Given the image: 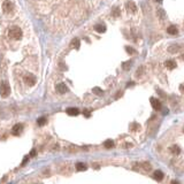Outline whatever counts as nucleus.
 Returning <instances> with one entry per match:
<instances>
[{"instance_id":"f257e3e1","label":"nucleus","mask_w":184,"mask_h":184,"mask_svg":"<svg viewBox=\"0 0 184 184\" xmlns=\"http://www.w3.org/2000/svg\"><path fill=\"white\" fill-rule=\"evenodd\" d=\"M8 36H9V38L14 39V40H18V39L22 38V30L18 27H13L9 29Z\"/></svg>"},{"instance_id":"f03ea898","label":"nucleus","mask_w":184,"mask_h":184,"mask_svg":"<svg viewBox=\"0 0 184 184\" xmlns=\"http://www.w3.org/2000/svg\"><path fill=\"white\" fill-rule=\"evenodd\" d=\"M10 93V87H9V84L5 80V82L1 83V86H0V94H1L2 98H6V97L9 96Z\"/></svg>"},{"instance_id":"7ed1b4c3","label":"nucleus","mask_w":184,"mask_h":184,"mask_svg":"<svg viewBox=\"0 0 184 184\" xmlns=\"http://www.w3.org/2000/svg\"><path fill=\"white\" fill-rule=\"evenodd\" d=\"M2 9H4L5 13H10L12 9H13V4H12V1H9V0H5L4 4H2Z\"/></svg>"},{"instance_id":"20e7f679","label":"nucleus","mask_w":184,"mask_h":184,"mask_svg":"<svg viewBox=\"0 0 184 184\" xmlns=\"http://www.w3.org/2000/svg\"><path fill=\"white\" fill-rule=\"evenodd\" d=\"M24 82L27 83L28 85H33L36 83V77H34L32 74H27L24 76Z\"/></svg>"},{"instance_id":"39448f33","label":"nucleus","mask_w":184,"mask_h":184,"mask_svg":"<svg viewBox=\"0 0 184 184\" xmlns=\"http://www.w3.org/2000/svg\"><path fill=\"white\" fill-rule=\"evenodd\" d=\"M22 130H23V125L21 123H17V124H15V125L13 126V129H12V133H13L14 136H18V135H21Z\"/></svg>"},{"instance_id":"423d86ee","label":"nucleus","mask_w":184,"mask_h":184,"mask_svg":"<svg viewBox=\"0 0 184 184\" xmlns=\"http://www.w3.org/2000/svg\"><path fill=\"white\" fill-rule=\"evenodd\" d=\"M151 105H152V107H153L155 110H160L161 109V102H160V100H159V99L151 98Z\"/></svg>"},{"instance_id":"0eeeda50","label":"nucleus","mask_w":184,"mask_h":184,"mask_svg":"<svg viewBox=\"0 0 184 184\" xmlns=\"http://www.w3.org/2000/svg\"><path fill=\"white\" fill-rule=\"evenodd\" d=\"M56 91L59 92V93L63 94L68 91V87H67V85L64 84V83H59V84L56 85Z\"/></svg>"},{"instance_id":"6e6552de","label":"nucleus","mask_w":184,"mask_h":184,"mask_svg":"<svg viewBox=\"0 0 184 184\" xmlns=\"http://www.w3.org/2000/svg\"><path fill=\"white\" fill-rule=\"evenodd\" d=\"M182 46L178 45V44H172V45H170L169 47H168V52L169 53H178V51L181 50Z\"/></svg>"},{"instance_id":"1a4fd4ad","label":"nucleus","mask_w":184,"mask_h":184,"mask_svg":"<svg viewBox=\"0 0 184 184\" xmlns=\"http://www.w3.org/2000/svg\"><path fill=\"white\" fill-rule=\"evenodd\" d=\"M153 178L155 179V181H162L163 178V172L161 171V170H155V171L153 172Z\"/></svg>"},{"instance_id":"9d476101","label":"nucleus","mask_w":184,"mask_h":184,"mask_svg":"<svg viewBox=\"0 0 184 184\" xmlns=\"http://www.w3.org/2000/svg\"><path fill=\"white\" fill-rule=\"evenodd\" d=\"M67 114L71 115V116H76V115L79 114V110H78V108H75V107H70L67 109Z\"/></svg>"},{"instance_id":"9b49d317","label":"nucleus","mask_w":184,"mask_h":184,"mask_svg":"<svg viewBox=\"0 0 184 184\" xmlns=\"http://www.w3.org/2000/svg\"><path fill=\"white\" fill-rule=\"evenodd\" d=\"M165 64H166V67H167L168 69H170V70L176 68V62H175L174 60H168V61L165 62Z\"/></svg>"},{"instance_id":"f8f14e48","label":"nucleus","mask_w":184,"mask_h":184,"mask_svg":"<svg viewBox=\"0 0 184 184\" xmlns=\"http://www.w3.org/2000/svg\"><path fill=\"white\" fill-rule=\"evenodd\" d=\"M167 32H168L169 34H172V36H176V34L178 33V30H177V28L175 27V25H170V27L167 29Z\"/></svg>"},{"instance_id":"ddd939ff","label":"nucleus","mask_w":184,"mask_h":184,"mask_svg":"<svg viewBox=\"0 0 184 184\" xmlns=\"http://www.w3.org/2000/svg\"><path fill=\"white\" fill-rule=\"evenodd\" d=\"M126 7H128V9L130 12H136L137 10V6H136V4L133 1H128L126 2Z\"/></svg>"},{"instance_id":"4468645a","label":"nucleus","mask_w":184,"mask_h":184,"mask_svg":"<svg viewBox=\"0 0 184 184\" xmlns=\"http://www.w3.org/2000/svg\"><path fill=\"white\" fill-rule=\"evenodd\" d=\"M94 30H96L97 32H99V33H102V32L106 31V27L105 25H102V24H98V25L94 27Z\"/></svg>"},{"instance_id":"2eb2a0df","label":"nucleus","mask_w":184,"mask_h":184,"mask_svg":"<svg viewBox=\"0 0 184 184\" xmlns=\"http://www.w3.org/2000/svg\"><path fill=\"white\" fill-rule=\"evenodd\" d=\"M76 169L79 170V171H83V170H86V165L83 162H78L76 163Z\"/></svg>"},{"instance_id":"dca6fc26","label":"nucleus","mask_w":184,"mask_h":184,"mask_svg":"<svg viewBox=\"0 0 184 184\" xmlns=\"http://www.w3.org/2000/svg\"><path fill=\"white\" fill-rule=\"evenodd\" d=\"M103 146H105L106 148H113V146H114V142H113L112 139H108V140H106V142L103 143Z\"/></svg>"},{"instance_id":"f3484780","label":"nucleus","mask_w":184,"mask_h":184,"mask_svg":"<svg viewBox=\"0 0 184 184\" xmlns=\"http://www.w3.org/2000/svg\"><path fill=\"white\" fill-rule=\"evenodd\" d=\"M170 151H171V153H174L175 155H178V154L181 153V148H179L177 145H174V146L170 148Z\"/></svg>"},{"instance_id":"a211bd4d","label":"nucleus","mask_w":184,"mask_h":184,"mask_svg":"<svg viewBox=\"0 0 184 184\" xmlns=\"http://www.w3.org/2000/svg\"><path fill=\"white\" fill-rule=\"evenodd\" d=\"M120 14H121V12H120V8L119 7H114L112 10V15L115 16V17H117V16H120Z\"/></svg>"},{"instance_id":"6ab92c4d","label":"nucleus","mask_w":184,"mask_h":184,"mask_svg":"<svg viewBox=\"0 0 184 184\" xmlns=\"http://www.w3.org/2000/svg\"><path fill=\"white\" fill-rule=\"evenodd\" d=\"M46 117H39L38 120H37V123H38V125L39 126H41V125H44V124H46Z\"/></svg>"},{"instance_id":"aec40b11","label":"nucleus","mask_w":184,"mask_h":184,"mask_svg":"<svg viewBox=\"0 0 184 184\" xmlns=\"http://www.w3.org/2000/svg\"><path fill=\"white\" fill-rule=\"evenodd\" d=\"M71 44H73V46L75 48H79V39L78 38H75L73 39V41H71Z\"/></svg>"},{"instance_id":"412c9836","label":"nucleus","mask_w":184,"mask_h":184,"mask_svg":"<svg viewBox=\"0 0 184 184\" xmlns=\"http://www.w3.org/2000/svg\"><path fill=\"white\" fill-rule=\"evenodd\" d=\"M93 93L98 94V96H102V94H103V91H102L101 89H99V87H94V89H93Z\"/></svg>"},{"instance_id":"4be33fe9","label":"nucleus","mask_w":184,"mask_h":184,"mask_svg":"<svg viewBox=\"0 0 184 184\" xmlns=\"http://www.w3.org/2000/svg\"><path fill=\"white\" fill-rule=\"evenodd\" d=\"M130 66H131V61H126V62H124V63L122 64V68L123 69H129L130 68Z\"/></svg>"},{"instance_id":"5701e85b","label":"nucleus","mask_w":184,"mask_h":184,"mask_svg":"<svg viewBox=\"0 0 184 184\" xmlns=\"http://www.w3.org/2000/svg\"><path fill=\"white\" fill-rule=\"evenodd\" d=\"M125 51L129 53V54H133V53H136V51L133 50L132 47H130V46H126V47H125Z\"/></svg>"},{"instance_id":"b1692460","label":"nucleus","mask_w":184,"mask_h":184,"mask_svg":"<svg viewBox=\"0 0 184 184\" xmlns=\"http://www.w3.org/2000/svg\"><path fill=\"white\" fill-rule=\"evenodd\" d=\"M158 14H159V17H165V12L161 10V9L158 10Z\"/></svg>"},{"instance_id":"393cba45","label":"nucleus","mask_w":184,"mask_h":184,"mask_svg":"<svg viewBox=\"0 0 184 184\" xmlns=\"http://www.w3.org/2000/svg\"><path fill=\"white\" fill-rule=\"evenodd\" d=\"M142 70H143V68H142V67H139V68H138V70H137V73H136V76H137V77H139V76H140Z\"/></svg>"},{"instance_id":"a878e982","label":"nucleus","mask_w":184,"mask_h":184,"mask_svg":"<svg viewBox=\"0 0 184 184\" xmlns=\"http://www.w3.org/2000/svg\"><path fill=\"white\" fill-rule=\"evenodd\" d=\"M83 114H84V116H86V117H89V116H90V112H89V110H86V109H85L84 112H83Z\"/></svg>"},{"instance_id":"bb28decb","label":"nucleus","mask_w":184,"mask_h":184,"mask_svg":"<svg viewBox=\"0 0 184 184\" xmlns=\"http://www.w3.org/2000/svg\"><path fill=\"white\" fill-rule=\"evenodd\" d=\"M179 90H181L182 93H184V83H183V84H181V86H179Z\"/></svg>"},{"instance_id":"cd10ccee","label":"nucleus","mask_w":184,"mask_h":184,"mask_svg":"<svg viewBox=\"0 0 184 184\" xmlns=\"http://www.w3.org/2000/svg\"><path fill=\"white\" fill-rule=\"evenodd\" d=\"M170 184H181L178 181H175V179H172L171 182H170Z\"/></svg>"},{"instance_id":"c85d7f7f","label":"nucleus","mask_w":184,"mask_h":184,"mask_svg":"<svg viewBox=\"0 0 184 184\" xmlns=\"http://www.w3.org/2000/svg\"><path fill=\"white\" fill-rule=\"evenodd\" d=\"M34 155H36V151H34V150H32L31 153H30V156H34Z\"/></svg>"},{"instance_id":"c756f323","label":"nucleus","mask_w":184,"mask_h":184,"mask_svg":"<svg viewBox=\"0 0 184 184\" xmlns=\"http://www.w3.org/2000/svg\"><path fill=\"white\" fill-rule=\"evenodd\" d=\"M158 92H159V94H160V96H162V97H166V94L163 93V92H161L160 90H158Z\"/></svg>"},{"instance_id":"7c9ffc66","label":"nucleus","mask_w":184,"mask_h":184,"mask_svg":"<svg viewBox=\"0 0 184 184\" xmlns=\"http://www.w3.org/2000/svg\"><path fill=\"white\" fill-rule=\"evenodd\" d=\"M131 85H133V82H130V83H128V86H131Z\"/></svg>"},{"instance_id":"2f4dec72","label":"nucleus","mask_w":184,"mask_h":184,"mask_svg":"<svg viewBox=\"0 0 184 184\" xmlns=\"http://www.w3.org/2000/svg\"><path fill=\"white\" fill-rule=\"evenodd\" d=\"M155 1H158V2H161V1H162V0H155Z\"/></svg>"},{"instance_id":"473e14b6","label":"nucleus","mask_w":184,"mask_h":184,"mask_svg":"<svg viewBox=\"0 0 184 184\" xmlns=\"http://www.w3.org/2000/svg\"><path fill=\"white\" fill-rule=\"evenodd\" d=\"M183 59H184V56H183Z\"/></svg>"}]
</instances>
